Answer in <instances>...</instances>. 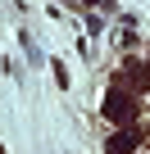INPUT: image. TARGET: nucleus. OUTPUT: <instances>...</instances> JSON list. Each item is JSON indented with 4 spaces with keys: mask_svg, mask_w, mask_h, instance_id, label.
I'll list each match as a JSON object with an SVG mask.
<instances>
[{
    "mask_svg": "<svg viewBox=\"0 0 150 154\" xmlns=\"http://www.w3.org/2000/svg\"><path fill=\"white\" fill-rule=\"evenodd\" d=\"M105 118L132 122V118H136V91H114V95L105 100Z\"/></svg>",
    "mask_w": 150,
    "mask_h": 154,
    "instance_id": "f257e3e1",
    "label": "nucleus"
},
{
    "mask_svg": "<svg viewBox=\"0 0 150 154\" xmlns=\"http://www.w3.org/2000/svg\"><path fill=\"white\" fill-rule=\"evenodd\" d=\"M50 68H55V82H59V86H64V91H68V68H64V63H59V59H55V63H50Z\"/></svg>",
    "mask_w": 150,
    "mask_h": 154,
    "instance_id": "f03ea898",
    "label": "nucleus"
}]
</instances>
